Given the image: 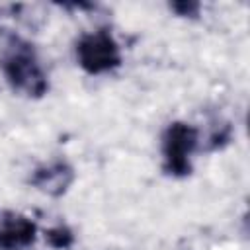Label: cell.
<instances>
[{
    "mask_svg": "<svg viewBox=\"0 0 250 250\" xmlns=\"http://www.w3.org/2000/svg\"><path fill=\"white\" fill-rule=\"evenodd\" d=\"M2 72L10 86L25 96H43L47 92V76L25 43L14 41L2 57Z\"/></svg>",
    "mask_w": 250,
    "mask_h": 250,
    "instance_id": "1",
    "label": "cell"
},
{
    "mask_svg": "<svg viewBox=\"0 0 250 250\" xmlns=\"http://www.w3.org/2000/svg\"><path fill=\"white\" fill-rule=\"evenodd\" d=\"M76 59L90 74H102L115 68L121 61L117 43L109 33L96 31L84 35L76 45Z\"/></svg>",
    "mask_w": 250,
    "mask_h": 250,
    "instance_id": "2",
    "label": "cell"
},
{
    "mask_svg": "<svg viewBox=\"0 0 250 250\" xmlns=\"http://www.w3.org/2000/svg\"><path fill=\"white\" fill-rule=\"evenodd\" d=\"M197 146V131L186 123H174L164 133L162 152L166 170L182 176L189 172V156Z\"/></svg>",
    "mask_w": 250,
    "mask_h": 250,
    "instance_id": "3",
    "label": "cell"
},
{
    "mask_svg": "<svg viewBox=\"0 0 250 250\" xmlns=\"http://www.w3.org/2000/svg\"><path fill=\"white\" fill-rule=\"evenodd\" d=\"M35 238V225L25 217L8 213L0 219V250H21Z\"/></svg>",
    "mask_w": 250,
    "mask_h": 250,
    "instance_id": "4",
    "label": "cell"
},
{
    "mask_svg": "<svg viewBox=\"0 0 250 250\" xmlns=\"http://www.w3.org/2000/svg\"><path fill=\"white\" fill-rule=\"evenodd\" d=\"M72 182V170L64 162H53L49 166H43L35 170L31 184L39 188L41 191L49 195H61L66 191V188Z\"/></svg>",
    "mask_w": 250,
    "mask_h": 250,
    "instance_id": "5",
    "label": "cell"
}]
</instances>
